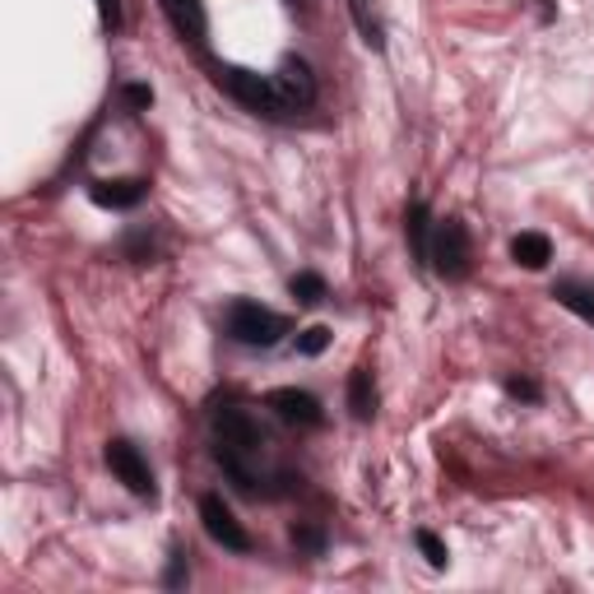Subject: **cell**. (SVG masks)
Instances as JSON below:
<instances>
[{
	"label": "cell",
	"mask_w": 594,
	"mask_h": 594,
	"mask_svg": "<svg viewBox=\"0 0 594 594\" xmlns=\"http://www.w3.org/2000/svg\"><path fill=\"white\" fill-rule=\"evenodd\" d=\"M261 451H265V432L251 423L246 409H219L214 413V455L242 493H255L251 455H261Z\"/></svg>",
	"instance_id": "1"
},
{
	"label": "cell",
	"mask_w": 594,
	"mask_h": 594,
	"mask_svg": "<svg viewBox=\"0 0 594 594\" xmlns=\"http://www.w3.org/2000/svg\"><path fill=\"white\" fill-rule=\"evenodd\" d=\"M214 80L242 102V108L261 112V117H293V98L279 89L274 74H255V70H242V66H219Z\"/></svg>",
	"instance_id": "2"
},
{
	"label": "cell",
	"mask_w": 594,
	"mask_h": 594,
	"mask_svg": "<svg viewBox=\"0 0 594 594\" xmlns=\"http://www.w3.org/2000/svg\"><path fill=\"white\" fill-rule=\"evenodd\" d=\"M228 334L246 349H274L283 334H289V321L261 302H232L228 306Z\"/></svg>",
	"instance_id": "3"
},
{
	"label": "cell",
	"mask_w": 594,
	"mask_h": 594,
	"mask_svg": "<svg viewBox=\"0 0 594 594\" xmlns=\"http://www.w3.org/2000/svg\"><path fill=\"white\" fill-rule=\"evenodd\" d=\"M427 261L436 265L442 279H470L474 270V246H470V228L460 219H446L436 223V238H432V255Z\"/></svg>",
	"instance_id": "4"
},
{
	"label": "cell",
	"mask_w": 594,
	"mask_h": 594,
	"mask_svg": "<svg viewBox=\"0 0 594 594\" xmlns=\"http://www.w3.org/2000/svg\"><path fill=\"white\" fill-rule=\"evenodd\" d=\"M200 521H204V530H210L214 544H223L228 553H246L251 548V534L242 530V521L232 515V506L219 493H204L200 497Z\"/></svg>",
	"instance_id": "5"
},
{
	"label": "cell",
	"mask_w": 594,
	"mask_h": 594,
	"mask_svg": "<svg viewBox=\"0 0 594 594\" xmlns=\"http://www.w3.org/2000/svg\"><path fill=\"white\" fill-rule=\"evenodd\" d=\"M265 404L274 409V419L293 423V427H321V423H325L321 400H316V395H306V391H298V385H283V391H270V400H265Z\"/></svg>",
	"instance_id": "6"
},
{
	"label": "cell",
	"mask_w": 594,
	"mask_h": 594,
	"mask_svg": "<svg viewBox=\"0 0 594 594\" xmlns=\"http://www.w3.org/2000/svg\"><path fill=\"white\" fill-rule=\"evenodd\" d=\"M108 464H112V474L131 487L135 497H153V474H149V464L144 455L131 446V442H108Z\"/></svg>",
	"instance_id": "7"
},
{
	"label": "cell",
	"mask_w": 594,
	"mask_h": 594,
	"mask_svg": "<svg viewBox=\"0 0 594 594\" xmlns=\"http://www.w3.org/2000/svg\"><path fill=\"white\" fill-rule=\"evenodd\" d=\"M168 23L177 29V38H187L191 47H204V33H210V19H204L200 0H159Z\"/></svg>",
	"instance_id": "8"
},
{
	"label": "cell",
	"mask_w": 594,
	"mask_h": 594,
	"mask_svg": "<svg viewBox=\"0 0 594 594\" xmlns=\"http://www.w3.org/2000/svg\"><path fill=\"white\" fill-rule=\"evenodd\" d=\"M149 182L144 177H112V182H93L89 195L93 204H102V210H135V204L144 200Z\"/></svg>",
	"instance_id": "9"
},
{
	"label": "cell",
	"mask_w": 594,
	"mask_h": 594,
	"mask_svg": "<svg viewBox=\"0 0 594 594\" xmlns=\"http://www.w3.org/2000/svg\"><path fill=\"white\" fill-rule=\"evenodd\" d=\"M279 89L293 98V108H312L316 102V80H312V70H306V61H298V57H283V66H279Z\"/></svg>",
	"instance_id": "10"
},
{
	"label": "cell",
	"mask_w": 594,
	"mask_h": 594,
	"mask_svg": "<svg viewBox=\"0 0 594 594\" xmlns=\"http://www.w3.org/2000/svg\"><path fill=\"white\" fill-rule=\"evenodd\" d=\"M511 261L525 265V270H544L553 261V242L544 238V232H521V238L511 242Z\"/></svg>",
	"instance_id": "11"
},
{
	"label": "cell",
	"mask_w": 594,
	"mask_h": 594,
	"mask_svg": "<svg viewBox=\"0 0 594 594\" xmlns=\"http://www.w3.org/2000/svg\"><path fill=\"white\" fill-rule=\"evenodd\" d=\"M349 409L358 423H368L376 413V385H372V372L368 368H353L349 372Z\"/></svg>",
	"instance_id": "12"
},
{
	"label": "cell",
	"mask_w": 594,
	"mask_h": 594,
	"mask_svg": "<svg viewBox=\"0 0 594 594\" xmlns=\"http://www.w3.org/2000/svg\"><path fill=\"white\" fill-rule=\"evenodd\" d=\"M553 298L566 306V312H576L581 321H590V325H594V289H590V283L562 279V283H553Z\"/></svg>",
	"instance_id": "13"
},
{
	"label": "cell",
	"mask_w": 594,
	"mask_h": 594,
	"mask_svg": "<svg viewBox=\"0 0 594 594\" xmlns=\"http://www.w3.org/2000/svg\"><path fill=\"white\" fill-rule=\"evenodd\" d=\"M404 232H409V246L419 261H427L432 255V242H427V204H409V214H404Z\"/></svg>",
	"instance_id": "14"
},
{
	"label": "cell",
	"mask_w": 594,
	"mask_h": 594,
	"mask_svg": "<svg viewBox=\"0 0 594 594\" xmlns=\"http://www.w3.org/2000/svg\"><path fill=\"white\" fill-rule=\"evenodd\" d=\"M349 14H353V23H358V33H363V42L381 51V47H385V29H381V19L372 14L368 0H349Z\"/></svg>",
	"instance_id": "15"
},
{
	"label": "cell",
	"mask_w": 594,
	"mask_h": 594,
	"mask_svg": "<svg viewBox=\"0 0 594 594\" xmlns=\"http://www.w3.org/2000/svg\"><path fill=\"white\" fill-rule=\"evenodd\" d=\"M289 289H293V298H298L302 306H316V302L325 298V279H321V274H293Z\"/></svg>",
	"instance_id": "16"
},
{
	"label": "cell",
	"mask_w": 594,
	"mask_h": 594,
	"mask_svg": "<svg viewBox=\"0 0 594 594\" xmlns=\"http://www.w3.org/2000/svg\"><path fill=\"white\" fill-rule=\"evenodd\" d=\"M325 349H330V330H325V325H306V330L298 334V353L316 358V353H325Z\"/></svg>",
	"instance_id": "17"
},
{
	"label": "cell",
	"mask_w": 594,
	"mask_h": 594,
	"mask_svg": "<svg viewBox=\"0 0 594 594\" xmlns=\"http://www.w3.org/2000/svg\"><path fill=\"white\" fill-rule=\"evenodd\" d=\"M419 553L436 566V572H442V566H446V544H442V538H436L432 530H419Z\"/></svg>",
	"instance_id": "18"
},
{
	"label": "cell",
	"mask_w": 594,
	"mask_h": 594,
	"mask_svg": "<svg viewBox=\"0 0 594 594\" xmlns=\"http://www.w3.org/2000/svg\"><path fill=\"white\" fill-rule=\"evenodd\" d=\"M293 544L306 548V553H321L325 548V534L316 525H293Z\"/></svg>",
	"instance_id": "19"
},
{
	"label": "cell",
	"mask_w": 594,
	"mask_h": 594,
	"mask_svg": "<svg viewBox=\"0 0 594 594\" xmlns=\"http://www.w3.org/2000/svg\"><path fill=\"white\" fill-rule=\"evenodd\" d=\"M506 395H515V400H538V381H530V376H506Z\"/></svg>",
	"instance_id": "20"
},
{
	"label": "cell",
	"mask_w": 594,
	"mask_h": 594,
	"mask_svg": "<svg viewBox=\"0 0 594 594\" xmlns=\"http://www.w3.org/2000/svg\"><path fill=\"white\" fill-rule=\"evenodd\" d=\"M98 19H102V29H121V0H98Z\"/></svg>",
	"instance_id": "21"
},
{
	"label": "cell",
	"mask_w": 594,
	"mask_h": 594,
	"mask_svg": "<svg viewBox=\"0 0 594 594\" xmlns=\"http://www.w3.org/2000/svg\"><path fill=\"white\" fill-rule=\"evenodd\" d=\"M168 585H182L187 581V548H172V562H168Z\"/></svg>",
	"instance_id": "22"
},
{
	"label": "cell",
	"mask_w": 594,
	"mask_h": 594,
	"mask_svg": "<svg viewBox=\"0 0 594 594\" xmlns=\"http://www.w3.org/2000/svg\"><path fill=\"white\" fill-rule=\"evenodd\" d=\"M125 102H131V108H149V102H153V89L149 84H125Z\"/></svg>",
	"instance_id": "23"
},
{
	"label": "cell",
	"mask_w": 594,
	"mask_h": 594,
	"mask_svg": "<svg viewBox=\"0 0 594 594\" xmlns=\"http://www.w3.org/2000/svg\"><path fill=\"white\" fill-rule=\"evenodd\" d=\"M293 6H298V0H293Z\"/></svg>",
	"instance_id": "24"
}]
</instances>
